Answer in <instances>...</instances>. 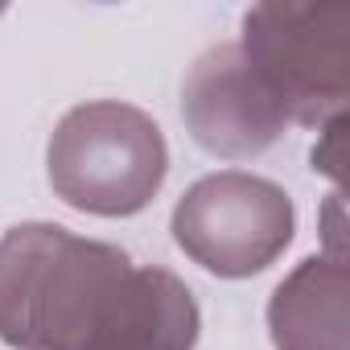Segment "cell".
I'll return each instance as SVG.
<instances>
[{
  "instance_id": "1",
  "label": "cell",
  "mask_w": 350,
  "mask_h": 350,
  "mask_svg": "<svg viewBox=\"0 0 350 350\" xmlns=\"http://www.w3.org/2000/svg\"><path fill=\"white\" fill-rule=\"evenodd\" d=\"M132 260L58 223H21L0 235V338L13 350H87Z\"/></svg>"
},
{
  "instance_id": "2",
  "label": "cell",
  "mask_w": 350,
  "mask_h": 350,
  "mask_svg": "<svg viewBox=\"0 0 350 350\" xmlns=\"http://www.w3.org/2000/svg\"><path fill=\"white\" fill-rule=\"evenodd\" d=\"M54 194L99 219H128L144 211L169 173V148L157 120L120 99L70 107L46 148Z\"/></svg>"
},
{
  "instance_id": "3",
  "label": "cell",
  "mask_w": 350,
  "mask_h": 350,
  "mask_svg": "<svg viewBox=\"0 0 350 350\" xmlns=\"http://www.w3.org/2000/svg\"><path fill=\"white\" fill-rule=\"evenodd\" d=\"M288 124L325 128L350 99V5H293L272 0L243 13V38L235 42Z\"/></svg>"
},
{
  "instance_id": "4",
  "label": "cell",
  "mask_w": 350,
  "mask_h": 350,
  "mask_svg": "<svg viewBox=\"0 0 350 350\" xmlns=\"http://www.w3.org/2000/svg\"><path fill=\"white\" fill-rule=\"evenodd\" d=\"M293 198L256 173L219 169L194 182L173 206V239L206 272L243 280L276 264L293 243Z\"/></svg>"
},
{
  "instance_id": "5",
  "label": "cell",
  "mask_w": 350,
  "mask_h": 350,
  "mask_svg": "<svg viewBox=\"0 0 350 350\" xmlns=\"http://www.w3.org/2000/svg\"><path fill=\"white\" fill-rule=\"evenodd\" d=\"M182 120L190 136L223 161L260 157L288 128L284 107L247 66L235 42L206 50L182 87Z\"/></svg>"
},
{
  "instance_id": "6",
  "label": "cell",
  "mask_w": 350,
  "mask_h": 350,
  "mask_svg": "<svg viewBox=\"0 0 350 350\" xmlns=\"http://www.w3.org/2000/svg\"><path fill=\"white\" fill-rule=\"evenodd\" d=\"M194 293L165 268H132L87 350H194Z\"/></svg>"
},
{
  "instance_id": "7",
  "label": "cell",
  "mask_w": 350,
  "mask_h": 350,
  "mask_svg": "<svg viewBox=\"0 0 350 350\" xmlns=\"http://www.w3.org/2000/svg\"><path fill=\"white\" fill-rule=\"evenodd\" d=\"M346 264L334 256L301 260L268 301L276 350H350L346 346Z\"/></svg>"
},
{
  "instance_id": "8",
  "label": "cell",
  "mask_w": 350,
  "mask_h": 350,
  "mask_svg": "<svg viewBox=\"0 0 350 350\" xmlns=\"http://www.w3.org/2000/svg\"><path fill=\"white\" fill-rule=\"evenodd\" d=\"M342 128H346V116L329 120L321 128V144L313 148V169L317 173H329L334 182H342Z\"/></svg>"
}]
</instances>
